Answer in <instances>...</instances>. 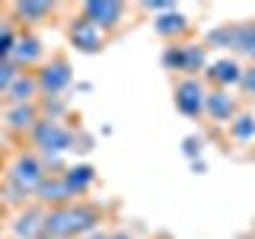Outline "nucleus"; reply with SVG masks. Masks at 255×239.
I'll list each match as a JSON object with an SVG mask.
<instances>
[{
    "label": "nucleus",
    "mask_w": 255,
    "mask_h": 239,
    "mask_svg": "<svg viewBox=\"0 0 255 239\" xmlns=\"http://www.w3.org/2000/svg\"><path fill=\"white\" fill-rule=\"evenodd\" d=\"M102 223V211L96 204L74 201L64 207H51L45 214V236L42 239H86Z\"/></svg>",
    "instance_id": "obj_1"
},
{
    "label": "nucleus",
    "mask_w": 255,
    "mask_h": 239,
    "mask_svg": "<svg viewBox=\"0 0 255 239\" xmlns=\"http://www.w3.org/2000/svg\"><path fill=\"white\" fill-rule=\"evenodd\" d=\"M48 179V163L38 153H19L13 159L10 172H6V182H10V195H16V201H26V198H35L42 182Z\"/></svg>",
    "instance_id": "obj_2"
},
{
    "label": "nucleus",
    "mask_w": 255,
    "mask_h": 239,
    "mask_svg": "<svg viewBox=\"0 0 255 239\" xmlns=\"http://www.w3.org/2000/svg\"><path fill=\"white\" fill-rule=\"evenodd\" d=\"M32 143H35L38 156H45V159L54 163L61 153L74 150V131L64 127L58 118H42V121L35 124V131H32Z\"/></svg>",
    "instance_id": "obj_3"
},
{
    "label": "nucleus",
    "mask_w": 255,
    "mask_h": 239,
    "mask_svg": "<svg viewBox=\"0 0 255 239\" xmlns=\"http://www.w3.org/2000/svg\"><path fill=\"white\" fill-rule=\"evenodd\" d=\"M166 70H179L185 77H195L198 70H207V45L198 42H172L163 51Z\"/></svg>",
    "instance_id": "obj_4"
},
{
    "label": "nucleus",
    "mask_w": 255,
    "mask_h": 239,
    "mask_svg": "<svg viewBox=\"0 0 255 239\" xmlns=\"http://www.w3.org/2000/svg\"><path fill=\"white\" fill-rule=\"evenodd\" d=\"M80 16L90 19L96 29H102L109 35V32H115L128 19V6L118 3V0H86V3L80 6Z\"/></svg>",
    "instance_id": "obj_5"
},
{
    "label": "nucleus",
    "mask_w": 255,
    "mask_h": 239,
    "mask_svg": "<svg viewBox=\"0 0 255 239\" xmlns=\"http://www.w3.org/2000/svg\"><path fill=\"white\" fill-rule=\"evenodd\" d=\"M38 86H42V96H61L64 90H67L70 83H74V70H70L67 58H51L42 64V70H38Z\"/></svg>",
    "instance_id": "obj_6"
},
{
    "label": "nucleus",
    "mask_w": 255,
    "mask_h": 239,
    "mask_svg": "<svg viewBox=\"0 0 255 239\" xmlns=\"http://www.w3.org/2000/svg\"><path fill=\"white\" fill-rule=\"evenodd\" d=\"M175 109H179V115H185V118H198V115H204V83L198 77H185L182 83H175Z\"/></svg>",
    "instance_id": "obj_7"
},
{
    "label": "nucleus",
    "mask_w": 255,
    "mask_h": 239,
    "mask_svg": "<svg viewBox=\"0 0 255 239\" xmlns=\"http://www.w3.org/2000/svg\"><path fill=\"white\" fill-rule=\"evenodd\" d=\"M67 38H70V45H74L77 51H83V54H96V51L106 48V32L96 29L90 19H83V16H74V19H70Z\"/></svg>",
    "instance_id": "obj_8"
},
{
    "label": "nucleus",
    "mask_w": 255,
    "mask_h": 239,
    "mask_svg": "<svg viewBox=\"0 0 255 239\" xmlns=\"http://www.w3.org/2000/svg\"><path fill=\"white\" fill-rule=\"evenodd\" d=\"M204 115L214 124H230L239 115V102L230 90H207L204 96Z\"/></svg>",
    "instance_id": "obj_9"
},
{
    "label": "nucleus",
    "mask_w": 255,
    "mask_h": 239,
    "mask_svg": "<svg viewBox=\"0 0 255 239\" xmlns=\"http://www.w3.org/2000/svg\"><path fill=\"white\" fill-rule=\"evenodd\" d=\"M243 74H246V70L239 67L236 58H220V61L207 64V70H204L207 83H211L214 90H230V86H239V83H243Z\"/></svg>",
    "instance_id": "obj_10"
},
{
    "label": "nucleus",
    "mask_w": 255,
    "mask_h": 239,
    "mask_svg": "<svg viewBox=\"0 0 255 239\" xmlns=\"http://www.w3.org/2000/svg\"><path fill=\"white\" fill-rule=\"evenodd\" d=\"M38 204L42 207H64V204H74L77 198H74V191L67 188V182H64V175L61 172H48V179L42 182V188H38Z\"/></svg>",
    "instance_id": "obj_11"
},
{
    "label": "nucleus",
    "mask_w": 255,
    "mask_h": 239,
    "mask_svg": "<svg viewBox=\"0 0 255 239\" xmlns=\"http://www.w3.org/2000/svg\"><path fill=\"white\" fill-rule=\"evenodd\" d=\"M42 58H45V45L38 42L32 32H26V35L16 38V48H13V54H10V64H13L16 70H22V67L29 70V67H35Z\"/></svg>",
    "instance_id": "obj_12"
},
{
    "label": "nucleus",
    "mask_w": 255,
    "mask_h": 239,
    "mask_svg": "<svg viewBox=\"0 0 255 239\" xmlns=\"http://www.w3.org/2000/svg\"><path fill=\"white\" fill-rule=\"evenodd\" d=\"M38 96H42L38 77L29 74V70H19V74H16V80L10 83V90H6V99H10V106H32Z\"/></svg>",
    "instance_id": "obj_13"
},
{
    "label": "nucleus",
    "mask_w": 255,
    "mask_h": 239,
    "mask_svg": "<svg viewBox=\"0 0 255 239\" xmlns=\"http://www.w3.org/2000/svg\"><path fill=\"white\" fill-rule=\"evenodd\" d=\"M45 207H26L13 220V236L16 239H42L45 236Z\"/></svg>",
    "instance_id": "obj_14"
},
{
    "label": "nucleus",
    "mask_w": 255,
    "mask_h": 239,
    "mask_svg": "<svg viewBox=\"0 0 255 239\" xmlns=\"http://www.w3.org/2000/svg\"><path fill=\"white\" fill-rule=\"evenodd\" d=\"M10 13L22 26H42V22H48L54 16V6L45 3V0H26V3H13Z\"/></svg>",
    "instance_id": "obj_15"
},
{
    "label": "nucleus",
    "mask_w": 255,
    "mask_h": 239,
    "mask_svg": "<svg viewBox=\"0 0 255 239\" xmlns=\"http://www.w3.org/2000/svg\"><path fill=\"white\" fill-rule=\"evenodd\" d=\"M153 29L159 38H169V42H179L182 35L188 32V16L182 10H169V13H159L153 16Z\"/></svg>",
    "instance_id": "obj_16"
},
{
    "label": "nucleus",
    "mask_w": 255,
    "mask_h": 239,
    "mask_svg": "<svg viewBox=\"0 0 255 239\" xmlns=\"http://www.w3.org/2000/svg\"><path fill=\"white\" fill-rule=\"evenodd\" d=\"M38 121H42V112H38L35 102L32 106H10V112H6V127L19 134H26V131L32 134Z\"/></svg>",
    "instance_id": "obj_17"
},
{
    "label": "nucleus",
    "mask_w": 255,
    "mask_h": 239,
    "mask_svg": "<svg viewBox=\"0 0 255 239\" xmlns=\"http://www.w3.org/2000/svg\"><path fill=\"white\" fill-rule=\"evenodd\" d=\"M61 175H64V182H67V188L74 191V198L86 195L90 185L96 182V169H93L90 163H77V166H70V169H64Z\"/></svg>",
    "instance_id": "obj_18"
},
{
    "label": "nucleus",
    "mask_w": 255,
    "mask_h": 239,
    "mask_svg": "<svg viewBox=\"0 0 255 239\" xmlns=\"http://www.w3.org/2000/svg\"><path fill=\"white\" fill-rule=\"evenodd\" d=\"M230 137H233L236 143L255 140V115L252 112H239L233 121H230Z\"/></svg>",
    "instance_id": "obj_19"
},
{
    "label": "nucleus",
    "mask_w": 255,
    "mask_h": 239,
    "mask_svg": "<svg viewBox=\"0 0 255 239\" xmlns=\"http://www.w3.org/2000/svg\"><path fill=\"white\" fill-rule=\"evenodd\" d=\"M236 51L255 61V22H236Z\"/></svg>",
    "instance_id": "obj_20"
},
{
    "label": "nucleus",
    "mask_w": 255,
    "mask_h": 239,
    "mask_svg": "<svg viewBox=\"0 0 255 239\" xmlns=\"http://www.w3.org/2000/svg\"><path fill=\"white\" fill-rule=\"evenodd\" d=\"M207 48H236V26H217V29H211L207 32Z\"/></svg>",
    "instance_id": "obj_21"
},
{
    "label": "nucleus",
    "mask_w": 255,
    "mask_h": 239,
    "mask_svg": "<svg viewBox=\"0 0 255 239\" xmlns=\"http://www.w3.org/2000/svg\"><path fill=\"white\" fill-rule=\"evenodd\" d=\"M16 32L13 26H0V58L3 61H10V54H13V48H16Z\"/></svg>",
    "instance_id": "obj_22"
},
{
    "label": "nucleus",
    "mask_w": 255,
    "mask_h": 239,
    "mask_svg": "<svg viewBox=\"0 0 255 239\" xmlns=\"http://www.w3.org/2000/svg\"><path fill=\"white\" fill-rule=\"evenodd\" d=\"M140 10H147V13H169V10H175V3H169V0H143L140 3Z\"/></svg>",
    "instance_id": "obj_23"
},
{
    "label": "nucleus",
    "mask_w": 255,
    "mask_h": 239,
    "mask_svg": "<svg viewBox=\"0 0 255 239\" xmlns=\"http://www.w3.org/2000/svg\"><path fill=\"white\" fill-rule=\"evenodd\" d=\"M239 86L246 90V96H252V99H255V64H252V67H246L243 83H239Z\"/></svg>",
    "instance_id": "obj_24"
},
{
    "label": "nucleus",
    "mask_w": 255,
    "mask_h": 239,
    "mask_svg": "<svg viewBox=\"0 0 255 239\" xmlns=\"http://www.w3.org/2000/svg\"><path fill=\"white\" fill-rule=\"evenodd\" d=\"M182 153H185L188 159H195L198 153H201V140H198V137H185V140H182Z\"/></svg>",
    "instance_id": "obj_25"
},
{
    "label": "nucleus",
    "mask_w": 255,
    "mask_h": 239,
    "mask_svg": "<svg viewBox=\"0 0 255 239\" xmlns=\"http://www.w3.org/2000/svg\"><path fill=\"white\" fill-rule=\"evenodd\" d=\"M86 239H112V233H102V230H96V233H90Z\"/></svg>",
    "instance_id": "obj_26"
},
{
    "label": "nucleus",
    "mask_w": 255,
    "mask_h": 239,
    "mask_svg": "<svg viewBox=\"0 0 255 239\" xmlns=\"http://www.w3.org/2000/svg\"><path fill=\"white\" fill-rule=\"evenodd\" d=\"M3 64H10V61H3V58H0V67H3Z\"/></svg>",
    "instance_id": "obj_27"
}]
</instances>
